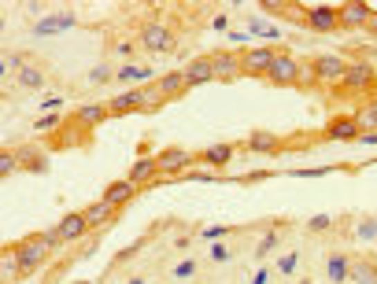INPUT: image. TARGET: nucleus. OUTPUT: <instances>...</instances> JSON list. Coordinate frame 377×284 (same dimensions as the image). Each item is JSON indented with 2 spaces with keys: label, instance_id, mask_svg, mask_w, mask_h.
<instances>
[{
  "label": "nucleus",
  "instance_id": "1",
  "mask_svg": "<svg viewBox=\"0 0 377 284\" xmlns=\"http://www.w3.org/2000/svg\"><path fill=\"white\" fill-rule=\"evenodd\" d=\"M15 258H19V281L34 277V269H41L52 255V247L41 240V233H30L26 240H15Z\"/></svg>",
  "mask_w": 377,
  "mask_h": 284
},
{
  "label": "nucleus",
  "instance_id": "2",
  "mask_svg": "<svg viewBox=\"0 0 377 284\" xmlns=\"http://www.w3.org/2000/svg\"><path fill=\"white\" fill-rule=\"evenodd\" d=\"M348 63L340 56H315L304 63V85H340Z\"/></svg>",
  "mask_w": 377,
  "mask_h": 284
},
{
  "label": "nucleus",
  "instance_id": "3",
  "mask_svg": "<svg viewBox=\"0 0 377 284\" xmlns=\"http://www.w3.org/2000/svg\"><path fill=\"white\" fill-rule=\"evenodd\" d=\"M137 41H141V48L148 52V56H170V52L178 48V34L163 23H145L141 34H137Z\"/></svg>",
  "mask_w": 377,
  "mask_h": 284
},
{
  "label": "nucleus",
  "instance_id": "4",
  "mask_svg": "<svg viewBox=\"0 0 377 284\" xmlns=\"http://www.w3.org/2000/svg\"><path fill=\"white\" fill-rule=\"evenodd\" d=\"M266 82L274 85V89H293V85H304V63H300L293 52H277V59H274V67L270 74H266Z\"/></svg>",
  "mask_w": 377,
  "mask_h": 284
},
{
  "label": "nucleus",
  "instance_id": "5",
  "mask_svg": "<svg viewBox=\"0 0 377 284\" xmlns=\"http://www.w3.org/2000/svg\"><path fill=\"white\" fill-rule=\"evenodd\" d=\"M277 45H252V48H244L241 52V70H244V78H266L274 67V59H277Z\"/></svg>",
  "mask_w": 377,
  "mask_h": 284
},
{
  "label": "nucleus",
  "instance_id": "6",
  "mask_svg": "<svg viewBox=\"0 0 377 284\" xmlns=\"http://www.w3.org/2000/svg\"><path fill=\"white\" fill-rule=\"evenodd\" d=\"M156 159H159V178H185L192 162H200V155L189 148H163Z\"/></svg>",
  "mask_w": 377,
  "mask_h": 284
},
{
  "label": "nucleus",
  "instance_id": "7",
  "mask_svg": "<svg viewBox=\"0 0 377 284\" xmlns=\"http://www.w3.org/2000/svg\"><path fill=\"white\" fill-rule=\"evenodd\" d=\"M340 89H348V93H374L377 89V70L370 67V63H362V59L359 63H348Z\"/></svg>",
  "mask_w": 377,
  "mask_h": 284
},
{
  "label": "nucleus",
  "instance_id": "8",
  "mask_svg": "<svg viewBox=\"0 0 377 284\" xmlns=\"http://www.w3.org/2000/svg\"><path fill=\"white\" fill-rule=\"evenodd\" d=\"M304 26L315 30V34H333V30H340V12L329 8V4L304 8Z\"/></svg>",
  "mask_w": 377,
  "mask_h": 284
},
{
  "label": "nucleus",
  "instance_id": "9",
  "mask_svg": "<svg viewBox=\"0 0 377 284\" xmlns=\"http://www.w3.org/2000/svg\"><path fill=\"white\" fill-rule=\"evenodd\" d=\"M337 12H340V30H366L377 8L362 4V0H351V4H340Z\"/></svg>",
  "mask_w": 377,
  "mask_h": 284
},
{
  "label": "nucleus",
  "instance_id": "10",
  "mask_svg": "<svg viewBox=\"0 0 377 284\" xmlns=\"http://www.w3.org/2000/svg\"><path fill=\"white\" fill-rule=\"evenodd\" d=\"M214 59V82H237L241 78V52H230V48H214L211 52Z\"/></svg>",
  "mask_w": 377,
  "mask_h": 284
},
{
  "label": "nucleus",
  "instance_id": "11",
  "mask_svg": "<svg viewBox=\"0 0 377 284\" xmlns=\"http://www.w3.org/2000/svg\"><path fill=\"white\" fill-rule=\"evenodd\" d=\"M359 133H362L359 118L355 115H337V118H329V126L322 129L318 140H359Z\"/></svg>",
  "mask_w": 377,
  "mask_h": 284
},
{
  "label": "nucleus",
  "instance_id": "12",
  "mask_svg": "<svg viewBox=\"0 0 377 284\" xmlns=\"http://www.w3.org/2000/svg\"><path fill=\"white\" fill-rule=\"evenodd\" d=\"M107 111H111V118L145 111V85H141V89H122L118 96H111V100H107Z\"/></svg>",
  "mask_w": 377,
  "mask_h": 284
},
{
  "label": "nucleus",
  "instance_id": "13",
  "mask_svg": "<svg viewBox=\"0 0 377 284\" xmlns=\"http://www.w3.org/2000/svg\"><path fill=\"white\" fill-rule=\"evenodd\" d=\"M15 159L23 170H34V173H48V151L41 144H15Z\"/></svg>",
  "mask_w": 377,
  "mask_h": 284
},
{
  "label": "nucleus",
  "instance_id": "14",
  "mask_svg": "<svg viewBox=\"0 0 377 284\" xmlns=\"http://www.w3.org/2000/svg\"><path fill=\"white\" fill-rule=\"evenodd\" d=\"M244 148L255 151V155H274V151L285 148V140L277 137V133H270V129H252L248 140H244Z\"/></svg>",
  "mask_w": 377,
  "mask_h": 284
},
{
  "label": "nucleus",
  "instance_id": "15",
  "mask_svg": "<svg viewBox=\"0 0 377 284\" xmlns=\"http://www.w3.org/2000/svg\"><path fill=\"white\" fill-rule=\"evenodd\" d=\"M156 89L163 93V100H181V96L189 93V82H185V70H167V74H159L156 78Z\"/></svg>",
  "mask_w": 377,
  "mask_h": 284
},
{
  "label": "nucleus",
  "instance_id": "16",
  "mask_svg": "<svg viewBox=\"0 0 377 284\" xmlns=\"http://www.w3.org/2000/svg\"><path fill=\"white\" fill-rule=\"evenodd\" d=\"M56 233L63 236V244H74V240H82L85 233H89V222H85L82 211H71L56 222Z\"/></svg>",
  "mask_w": 377,
  "mask_h": 284
},
{
  "label": "nucleus",
  "instance_id": "17",
  "mask_svg": "<svg viewBox=\"0 0 377 284\" xmlns=\"http://www.w3.org/2000/svg\"><path fill=\"white\" fill-rule=\"evenodd\" d=\"M71 26H78V15L74 12H52L41 23H34V37H48V34H59V30H71Z\"/></svg>",
  "mask_w": 377,
  "mask_h": 284
},
{
  "label": "nucleus",
  "instance_id": "18",
  "mask_svg": "<svg viewBox=\"0 0 377 284\" xmlns=\"http://www.w3.org/2000/svg\"><path fill=\"white\" fill-rule=\"evenodd\" d=\"M326 277H329V284H348L351 281V255L326 251Z\"/></svg>",
  "mask_w": 377,
  "mask_h": 284
},
{
  "label": "nucleus",
  "instance_id": "19",
  "mask_svg": "<svg viewBox=\"0 0 377 284\" xmlns=\"http://www.w3.org/2000/svg\"><path fill=\"white\" fill-rule=\"evenodd\" d=\"M137 189H148L156 178H159V159L156 155H145V159H134V167H130V173H126Z\"/></svg>",
  "mask_w": 377,
  "mask_h": 284
},
{
  "label": "nucleus",
  "instance_id": "20",
  "mask_svg": "<svg viewBox=\"0 0 377 284\" xmlns=\"http://www.w3.org/2000/svg\"><path fill=\"white\" fill-rule=\"evenodd\" d=\"M185 82H189V89L214 82V59H211V56H196V59L185 67Z\"/></svg>",
  "mask_w": 377,
  "mask_h": 284
},
{
  "label": "nucleus",
  "instance_id": "21",
  "mask_svg": "<svg viewBox=\"0 0 377 284\" xmlns=\"http://www.w3.org/2000/svg\"><path fill=\"white\" fill-rule=\"evenodd\" d=\"M137 192H141V189H137L130 178H122V181H111V184H107L100 200H104V203H111V207H122V203H130Z\"/></svg>",
  "mask_w": 377,
  "mask_h": 284
},
{
  "label": "nucleus",
  "instance_id": "22",
  "mask_svg": "<svg viewBox=\"0 0 377 284\" xmlns=\"http://www.w3.org/2000/svg\"><path fill=\"white\" fill-rule=\"evenodd\" d=\"M115 82L122 85H134V82H145V85H152L156 78H152V70L145 67V63H122V67H115Z\"/></svg>",
  "mask_w": 377,
  "mask_h": 284
},
{
  "label": "nucleus",
  "instance_id": "23",
  "mask_svg": "<svg viewBox=\"0 0 377 284\" xmlns=\"http://www.w3.org/2000/svg\"><path fill=\"white\" fill-rule=\"evenodd\" d=\"M74 118H78L82 126H100V122H107L111 118V111H107V104L104 100H93V104H78V111H74Z\"/></svg>",
  "mask_w": 377,
  "mask_h": 284
},
{
  "label": "nucleus",
  "instance_id": "24",
  "mask_svg": "<svg viewBox=\"0 0 377 284\" xmlns=\"http://www.w3.org/2000/svg\"><path fill=\"white\" fill-rule=\"evenodd\" d=\"M15 89H23V93H41V89H45V70H37L34 63H26V67L15 74Z\"/></svg>",
  "mask_w": 377,
  "mask_h": 284
},
{
  "label": "nucleus",
  "instance_id": "25",
  "mask_svg": "<svg viewBox=\"0 0 377 284\" xmlns=\"http://www.w3.org/2000/svg\"><path fill=\"white\" fill-rule=\"evenodd\" d=\"M233 151H237L233 144H211V148H203V151H196V155H200V162H208L211 170H222L226 162L233 159Z\"/></svg>",
  "mask_w": 377,
  "mask_h": 284
},
{
  "label": "nucleus",
  "instance_id": "26",
  "mask_svg": "<svg viewBox=\"0 0 377 284\" xmlns=\"http://www.w3.org/2000/svg\"><path fill=\"white\" fill-rule=\"evenodd\" d=\"M115 211H118V207H111V203H104V200H96V203H89V207H85V222H89V229H100V225H107V222H111V218H115Z\"/></svg>",
  "mask_w": 377,
  "mask_h": 284
},
{
  "label": "nucleus",
  "instance_id": "27",
  "mask_svg": "<svg viewBox=\"0 0 377 284\" xmlns=\"http://www.w3.org/2000/svg\"><path fill=\"white\" fill-rule=\"evenodd\" d=\"M351 284H377V262L374 258H351Z\"/></svg>",
  "mask_w": 377,
  "mask_h": 284
},
{
  "label": "nucleus",
  "instance_id": "28",
  "mask_svg": "<svg viewBox=\"0 0 377 284\" xmlns=\"http://www.w3.org/2000/svg\"><path fill=\"white\" fill-rule=\"evenodd\" d=\"M355 118H359L362 133H377V96H370V104L359 107V111H355Z\"/></svg>",
  "mask_w": 377,
  "mask_h": 284
},
{
  "label": "nucleus",
  "instance_id": "29",
  "mask_svg": "<svg viewBox=\"0 0 377 284\" xmlns=\"http://www.w3.org/2000/svg\"><path fill=\"white\" fill-rule=\"evenodd\" d=\"M277 244H282V236H277V229H266V233L259 236V240H255V258H266V255H270V251L277 247Z\"/></svg>",
  "mask_w": 377,
  "mask_h": 284
},
{
  "label": "nucleus",
  "instance_id": "30",
  "mask_svg": "<svg viewBox=\"0 0 377 284\" xmlns=\"http://www.w3.org/2000/svg\"><path fill=\"white\" fill-rule=\"evenodd\" d=\"M248 34H259V37L277 41V26H270V23H266V19H259V15H248Z\"/></svg>",
  "mask_w": 377,
  "mask_h": 284
},
{
  "label": "nucleus",
  "instance_id": "31",
  "mask_svg": "<svg viewBox=\"0 0 377 284\" xmlns=\"http://www.w3.org/2000/svg\"><path fill=\"white\" fill-rule=\"evenodd\" d=\"M196 262H192V258H181V262H174V266H170V277H174V281H192V277H196Z\"/></svg>",
  "mask_w": 377,
  "mask_h": 284
},
{
  "label": "nucleus",
  "instance_id": "32",
  "mask_svg": "<svg viewBox=\"0 0 377 284\" xmlns=\"http://www.w3.org/2000/svg\"><path fill=\"white\" fill-rule=\"evenodd\" d=\"M67 118H63V111H56V115H41V118H34V133H52L56 126H63Z\"/></svg>",
  "mask_w": 377,
  "mask_h": 284
},
{
  "label": "nucleus",
  "instance_id": "33",
  "mask_svg": "<svg viewBox=\"0 0 377 284\" xmlns=\"http://www.w3.org/2000/svg\"><path fill=\"white\" fill-rule=\"evenodd\" d=\"M89 78V85H107V82H115V67H107V63H96V67L85 74Z\"/></svg>",
  "mask_w": 377,
  "mask_h": 284
},
{
  "label": "nucleus",
  "instance_id": "34",
  "mask_svg": "<svg viewBox=\"0 0 377 284\" xmlns=\"http://www.w3.org/2000/svg\"><path fill=\"white\" fill-rule=\"evenodd\" d=\"M19 170H23V167H19L15 151H12V148H8V151H0V178H15Z\"/></svg>",
  "mask_w": 377,
  "mask_h": 284
},
{
  "label": "nucleus",
  "instance_id": "35",
  "mask_svg": "<svg viewBox=\"0 0 377 284\" xmlns=\"http://www.w3.org/2000/svg\"><path fill=\"white\" fill-rule=\"evenodd\" d=\"M163 104H167V100H163V93L156 89V82H152V85H145V111H159Z\"/></svg>",
  "mask_w": 377,
  "mask_h": 284
},
{
  "label": "nucleus",
  "instance_id": "36",
  "mask_svg": "<svg viewBox=\"0 0 377 284\" xmlns=\"http://www.w3.org/2000/svg\"><path fill=\"white\" fill-rule=\"evenodd\" d=\"M233 229L230 225H208V229H200V240H208V244H219V240H226Z\"/></svg>",
  "mask_w": 377,
  "mask_h": 284
},
{
  "label": "nucleus",
  "instance_id": "37",
  "mask_svg": "<svg viewBox=\"0 0 377 284\" xmlns=\"http://www.w3.org/2000/svg\"><path fill=\"white\" fill-rule=\"evenodd\" d=\"M296 262H300V251H288V255L277 258V273H282V277H293V273H296Z\"/></svg>",
  "mask_w": 377,
  "mask_h": 284
},
{
  "label": "nucleus",
  "instance_id": "38",
  "mask_svg": "<svg viewBox=\"0 0 377 284\" xmlns=\"http://www.w3.org/2000/svg\"><path fill=\"white\" fill-rule=\"evenodd\" d=\"M355 236H359V240H374V244H377V218H366V222L355 225Z\"/></svg>",
  "mask_w": 377,
  "mask_h": 284
},
{
  "label": "nucleus",
  "instance_id": "39",
  "mask_svg": "<svg viewBox=\"0 0 377 284\" xmlns=\"http://www.w3.org/2000/svg\"><path fill=\"white\" fill-rule=\"evenodd\" d=\"M208 255H211V262H230V258H233V247L226 244V240H219V244L208 247Z\"/></svg>",
  "mask_w": 377,
  "mask_h": 284
},
{
  "label": "nucleus",
  "instance_id": "40",
  "mask_svg": "<svg viewBox=\"0 0 377 284\" xmlns=\"http://www.w3.org/2000/svg\"><path fill=\"white\" fill-rule=\"evenodd\" d=\"M37 104H41V111H45V115H56L59 107H63V96H59V93H45Z\"/></svg>",
  "mask_w": 377,
  "mask_h": 284
},
{
  "label": "nucleus",
  "instance_id": "41",
  "mask_svg": "<svg viewBox=\"0 0 377 284\" xmlns=\"http://www.w3.org/2000/svg\"><path fill=\"white\" fill-rule=\"evenodd\" d=\"M326 229H333V218L329 214H315L307 222V233H326Z\"/></svg>",
  "mask_w": 377,
  "mask_h": 284
},
{
  "label": "nucleus",
  "instance_id": "42",
  "mask_svg": "<svg viewBox=\"0 0 377 284\" xmlns=\"http://www.w3.org/2000/svg\"><path fill=\"white\" fill-rule=\"evenodd\" d=\"M333 167H311V170H288L293 178H326Z\"/></svg>",
  "mask_w": 377,
  "mask_h": 284
},
{
  "label": "nucleus",
  "instance_id": "43",
  "mask_svg": "<svg viewBox=\"0 0 377 284\" xmlns=\"http://www.w3.org/2000/svg\"><path fill=\"white\" fill-rule=\"evenodd\" d=\"M226 41L241 45V52H244V48H252V45H244V41H252V34H244V30H230V34H226Z\"/></svg>",
  "mask_w": 377,
  "mask_h": 284
},
{
  "label": "nucleus",
  "instance_id": "44",
  "mask_svg": "<svg viewBox=\"0 0 377 284\" xmlns=\"http://www.w3.org/2000/svg\"><path fill=\"white\" fill-rule=\"evenodd\" d=\"M111 52H115V56H118V59H126V56H134V41H115V45H111Z\"/></svg>",
  "mask_w": 377,
  "mask_h": 284
},
{
  "label": "nucleus",
  "instance_id": "45",
  "mask_svg": "<svg viewBox=\"0 0 377 284\" xmlns=\"http://www.w3.org/2000/svg\"><path fill=\"white\" fill-rule=\"evenodd\" d=\"M252 284H270V269H255V277H252Z\"/></svg>",
  "mask_w": 377,
  "mask_h": 284
},
{
  "label": "nucleus",
  "instance_id": "46",
  "mask_svg": "<svg viewBox=\"0 0 377 284\" xmlns=\"http://www.w3.org/2000/svg\"><path fill=\"white\" fill-rule=\"evenodd\" d=\"M359 144H370V148H377V133H359Z\"/></svg>",
  "mask_w": 377,
  "mask_h": 284
},
{
  "label": "nucleus",
  "instance_id": "47",
  "mask_svg": "<svg viewBox=\"0 0 377 284\" xmlns=\"http://www.w3.org/2000/svg\"><path fill=\"white\" fill-rule=\"evenodd\" d=\"M211 26H214V30H226V26H230V19H226V15H214Z\"/></svg>",
  "mask_w": 377,
  "mask_h": 284
},
{
  "label": "nucleus",
  "instance_id": "48",
  "mask_svg": "<svg viewBox=\"0 0 377 284\" xmlns=\"http://www.w3.org/2000/svg\"><path fill=\"white\" fill-rule=\"evenodd\" d=\"M174 247H178V251H185V247H192V236H178V240H174Z\"/></svg>",
  "mask_w": 377,
  "mask_h": 284
},
{
  "label": "nucleus",
  "instance_id": "49",
  "mask_svg": "<svg viewBox=\"0 0 377 284\" xmlns=\"http://www.w3.org/2000/svg\"><path fill=\"white\" fill-rule=\"evenodd\" d=\"M366 34H374V37H377V12H374V19H370V26H366Z\"/></svg>",
  "mask_w": 377,
  "mask_h": 284
},
{
  "label": "nucleus",
  "instance_id": "50",
  "mask_svg": "<svg viewBox=\"0 0 377 284\" xmlns=\"http://www.w3.org/2000/svg\"><path fill=\"white\" fill-rule=\"evenodd\" d=\"M130 284H148V281H145V277H134V281H130Z\"/></svg>",
  "mask_w": 377,
  "mask_h": 284
},
{
  "label": "nucleus",
  "instance_id": "51",
  "mask_svg": "<svg viewBox=\"0 0 377 284\" xmlns=\"http://www.w3.org/2000/svg\"><path fill=\"white\" fill-rule=\"evenodd\" d=\"M74 284H89V281H74Z\"/></svg>",
  "mask_w": 377,
  "mask_h": 284
},
{
  "label": "nucleus",
  "instance_id": "52",
  "mask_svg": "<svg viewBox=\"0 0 377 284\" xmlns=\"http://www.w3.org/2000/svg\"><path fill=\"white\" fill-rule=\"evenodd\" d=\"M300 284H311V281H300Z\"/></svg>",
  "mask_w": 377,
  "mask_h": 284
}]
</instances>
